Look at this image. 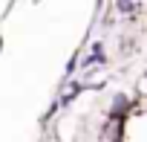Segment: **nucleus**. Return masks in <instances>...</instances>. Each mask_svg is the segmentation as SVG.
<instances>
[{
  "instance_id": "423d86ee",
  "label": "nucleus",
  "mask_w": 147,
  "mask_h": 142,
  "mask_svg": "<svg viewBox=\"0 0 147 142\" xmlns=\"http://www.w3.org/2000/svg\"><path fill=\"white\" fill-rule=\"evenodd\" d=\"M0 52H3V41H0Z\"/></svg>"
},
{
  "instance_id": "20e7f679",
  "label": "nucleus",
  "mask_w": 147,
  "mask_h": 142,
  "mask_svg": "<svg viewBox=\"0 0 147 142\" xmlns=\"http://www.w3.org/2000/svg\"><path fill=\"white\" fill-rule=\"evenodd\" d=\"M136 93L147 99V73H144V76H138V81H136Z\"/></svg>"
},
{
  "instance_id": "f257e3e1",
  "label": "nucleus",
  "mask_w": 147,
  "mask_h": 142,
  "mask_svg": "<svg viewBox=\"0 0 147 142\" xmlns=\"http://www.w3.org/2000/svg\"><path fill=\"white\" fill-rule=\"evenodd\" d=\"M133 104H136V102H133L127 93H115V96H113V102H110V113H107V116L121 122V119H124V116L133 110Z\"/></svg>"
},
{
  "instance_id": "39448f33",
  "label": "nucleus",
  "mask_w": 147,
  "mask_h": 142,
  "mask_svg": "<svg viewBox=\"0 0 147 142\" xmlns=\"http://www.w3.org/2000/svg\"><path fill=\"white\" fill-rule=\"evenodd\" d=\"M78 64H81V58L75 55V58H72V61L66 64V76H72V73H75V70H78Z\"/></svg>"
},
{
  "instance_id": "f03ea898",
  "label": "nucleus",
  "mask_w": 147,
  "mask_h": 142,
  "mask_svg": "<svg viewBox=\"0 0 147 142\" xmlns=\"http://www.w3.org/2000/svg\"><path fill=\"white\" fill-rule=\"evenodd\" d=\"M81 90H84V84H81V81H75V84H69V90H66V93H63V96L58 99V104H61V107H69L72 102H75V99L81 96Z\"/></svg>"
},
{
  "instance_id": "7ed1b4c3",
  "label": "nucleus",
  "mask_w": 147,
  "mask_h": 142,
  "mask_svg": "<svg viewBox=\"0 0 147 142\" xmlns=\"http://www.w3.org/2000/svg\"><path fill=\"white\" fill-rule=\"evenodd\" d=\"M115 9L121 15H136V3L133 0H115Z\"/></svg>"
}]
</instances>
